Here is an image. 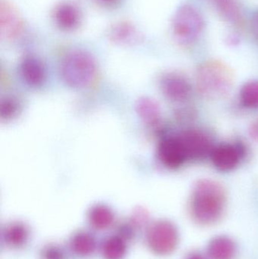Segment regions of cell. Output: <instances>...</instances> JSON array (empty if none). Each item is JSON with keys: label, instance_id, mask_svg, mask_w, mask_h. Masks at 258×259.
<instances>
[{"label": "cell", "instance_id": "11", "mask_svg": "<svg viewBox=\"0 0 258 259\" xmlns=\"http://www.w3.org/2000/svg\"><path fill=\"white\" fill-rule=\"evenodd\" d=\"M207 251L211 259H234L236 246L230 237L218 236L211 240Z\"/></svg>", "mask_w": 258, "mask_h": 259}, {"label": "cell", "instance_id": "6", "mask_svg": "<svg viewBox=\"0 0 258 259\" xmlns=\"http://www.w3.org/2000/svg\"><path fill=\"white\" fill-rule=\"evenodd\" d=\"M188 159H202L212 155L214 148L209 137L198 130H188L178 136Z\"/></svg>", "mask_w": 258, "mask_h": 259}, {"label": "cell", "instance_id": "12", "mask_svg": "<svg viewBox=\"0 0 258 259\" xmlns=\"http://www.w3.org/2000/svg\"><path fill=\"white\" fill-rule=\"evenodd\" d=\"M136 110L144 123L156 127L160 123L161 109L159 103L152 99H139L136 104Z\"/></svg>", "mask_w": 258, "mask_h": 259}, {"label": "cell", "instance_id": "14", "mask_svg": "<svg viewBox=\"0 0 258 259\" xmlns=\"http://www.w3.org/2000/svg\"><path fill=\"white\" fill-rule=\"evenodd\" d=\"M56 20L58 25L64 30H73L78 26L80 14L74 5L65 3L58 8L56 12Z\"/></svg>", "mask_w": 258, "mask_h": 259}, {"label": "cell", "instance_id": "13", "mask_svg": "<svg viewBox=\"0 0 258 259\" xmlns=\"http://www.w3.org/2000/svg\"><path fill=\"white\" fill-rule=\"evenodd\" d=\"M1 33L8 36L16 35L21 29V21L16 11L7 3H2L0 8Z\"/></svg>", "mask_w": 258, "mask_h": 259}, {"label": "cell", "instance_id": "17", "mask_svg": "<svg viewBox=\"0 0 258 259\" xmlns=\"http://www.w3.org/2000/svg\"><path fill=\"white\" fill-rule=\"evenodd\" d=\"M127 252L126 240L121 236H112L103 243L101 253L105 259H123Z\"/></svg>", "mask_w": 258, "mask_h": 259}, {"label": "cell", "instance_id": "10", "mask_svg": "<svg viewBox=\"0 0 258 259\" xmlns=\"http://www.w3.org/2000/svg\"><path fill=\"white\" fill-rule=\"evenodd\" d=\"M20 71L23 80L33 88L40 87L45 82V68L36 58L26 57L21 62Z\"/></svg>", "mask_w": 258, "mask_h": 259}, {"label": "cell", "instance_id": "8", "mask_svg": "<svg viewBox=\"0 0 258 259\" xmlns=\"http://www.w3.org/2000/svg\"><path fill=\"white\" fill-rule=\"evenodd\" d=\"M161 90L168 100L183 102L187 100L192 92V86L185 76L178 73H168L162 77Z\"/></svg>", "mask_w": 258, "mask_h": 259}, {"label": "cell", "instance_id": "16", "mask_svg": "<svg viewBox=\"0 0 258 259\" xmlns=\"http://www.w3.org/2000/svg\"><path fill=\"white\" fill-rule=\"evenodd\" d=\"M29 231L23 223L15 222L11 224L5 230L4 240L9 246L18 248L23 246L28 238Z\"/></svg>", "mask_w": 258, "mask_h": 259}, {"label": "cell", "instance_id": "27", "mask_svg": "<svg viewBox=\"0 0 258 259\" xmlns=\"http://www.w3.org/2000/svg\"><path fill=\"white\" fill-rule=\"evenodd\" d=\"M186 259H206L202 255H201L200 253H197V252H195V253L190 254L189 256L186 258Z\"/></svg>", "mask_w": 258, "mask_h": 259}, {"label": "cell", "instance_id": "9", "mask_svg": "<svg viewBox=\"0 0 258 259\" xmlns=\"http://www.w3.org/2000/svg\"><path fill=\"white\" fill-rule=\"evenodd\" d=\"M158 155L164 165L168 168H178L187 160L178 137H165L161 140Z\"/></svg>", "mask_w": 258, "mask_h": 259}, {"label": "cell", "instance_id": "26", "mask_svg": "<svg viewBox=\"0 0 258 259\" xmlns=\"http://www.w3.org/2000/svg\"><path fill=\"white\" fill-rule=\"evenodd\" d=\"M251 27H252L253 33H254V36L258 41V11L253 17Z\"/></svg>", "mask_w": 258, "mask_h": 259}, {"label": "cell", "instance_id": "20", "mask_svg": "<svg viewBox=\"0 0 258 259\" xmlns=\"http://www.w3.org/2000/svg\"><path fill=\"white\" fill-rule=\"evenodd\" d=\"M240 99L245 107L258 109V80L248 82L242 87Z\"/></svg>", "mask_w": 258, "mask_h": 259}, {"label": "cell", "instance_id": "24", "mask_svg": "<svg viewBox=\"0 0 258 259\" xmlns=\"http://www.w3.org/2000/svg\"><path fill=\"white\" fill-rule=\"evenodd\" d=\"M148 221V213L142 208L135 210L132 216L131 224L135 228H142L145 226Z\"/></svg>", "mask_w": 258, "mask_h": 259}, {"label": "cell", "instance_id": "1", "mask_svg": "<svg viewBox=\"0 0 258 259\" xmlns=\"http://www.w3.org/2000/svg\"><path fill=\"white\" fill-rule=\"evenodd\" d=\"M226 201L225 189L219 182L199 180L194 187L191 198V215L200 225H213L222 217Z\"/></svg>", "mask_w": 258, "mask_h": 259}, {"label": "cell", "instance_id": "19", "mask_svg": "<svg viewBox=\"0 0 258 259\" xmlns=\"http://www.w3.org/2000/svg\"><path fill=\"white\" fill-rule=\"evenodd\" d=\"M221 15L232 24H239L242 20L240 9L236 0H214Z\"/></svg>", "mask_w": 258, "mask_h": 259}, {"label": "cell", "instance_id": "7", "mask_svg": "<svg viewBox=\"0 0 258 259\" xmlns=\"http://www.w3.org/2000/svg\"><path fill=\"white\" fill-rule=\"evenodd\" d=\"M244 155L245 147L241 143H237L221 144L214 148L211 157L218 170L228 172L237 167Z\"/></svg>", "mask_w": 258, "mask_h": 259}, {"label": "cell", "instance_id": "21", "mask_svg": "<svg viewBox=\"0 0 258 259\" xmlns=\"http://www.w3.org/2000/svg\"><path fill=\"white\" fill-rule=\"evenodd\" d=\"M112 36L115 41L121 42H130L136 40L138 38L136 29L127 24H120L115 26L112 30Z\"/></svg>", "mask_w": 258, "mask_h": 259}, {"label": "cell", "instance_id": "5", "mask_svg": "<svg viewBox=\"0 0 258 259\" xmlns=\"http://www.w3.org/2000/svg\"><path fill=\"white\" fill-rule=\"evenodd\" d=\"M146 239L153 252L161 255H169L174 252L178 245V230L168 221H159L148 228Z\"/></svg>", "mask_w": 258, "mask_h": 259}, {"label": "cell", "instance_id": "2", "mask_svg": "<svg viewBox=\"0 0 258 259\" xmlns=\"http://www.w3.org/2000/svg\"><path fill=\"white\" fill-rule=\"evenodd\" d=\"M198 92L204 98L219 100L226 97L233 84V74L226 64L217 60L201 64L195 75Z\"/></svg>", "mask_w": 258, "mask_h": 259}, {"label": "cell", "instance_id": "28", "mask_svg": "<svg viewBox=\"0 0 258 259\" xmlns=\"http://www.w3.org/2000/svg\"><path fill=\"white\" fill-rule=\"evenodd\" d=\"M102 1L106 2V3H111V2L115 1V0H102Z\"/></svg>", "mask_w": 258, "mask_h": 259}, {"label": "cell", "instance_id": "3", "mask_svg": "<svg viewBox=\"0 0 258 259\" xmlns=\"http://www.w3.org/2000/svg\"><path fill=\"white\" fill-rule=\"evenodd\" d=\"M96 72L92 56L86 52L76 50L68 53L61 66V76L65 84L74 89L89 86Z\"/></svg>", "mask_w": 258, "mask_h": 259}, {"label": "cell", "instance_id": "4", "mask_svg": "<svg viewBox=\"0 0 258 259\" xmlns=\"http://www.w3.org/2000/svg\"><path fill=\"white\" fill-rule=\"evenodd\" d=\"M201 14L190 5L181 6L176 12L173 21V31L180 44L191 45L199 37L204 29Z\"/></svg>", "mask_w": 258, "mask_h": 259}, {"label": "cell", "instance_id": "15", "mask_svg": "<svg viewBox=\"0 0 258 259\" xmlns=\"http://www.w3.org/2000/svg\"><path fill=\"white\" fill-rule=\"evenodd\" d=\"M88 219L90 225L95 229L106 230L113 224L115 214L107 205H96L89 210Z\"/></svg>", "mask_w": 258, "mask_h": 259}, {"label": "cell", "instance_id": "23", "mask_svg": "<svg viewBox=\"0 0 258 259\" xmlns=\"http://www.w3.org/2000/svg\"><path fill=\"white\" fill-rule=\"evenodd\" d=\"M42 259H65L64 251L56 245H48L42 252Z\"/></svg>", "mask_w": 258, "mask_h": 259}, {"label": "cell", "instance_id": "18", "mask_svg": "<svg viewBox=\"0 0 258 259\" xmlns=\"http://www.w3.org/2000/svg\"><path fill=\"white\" fill-rule=\"evenodd\" d=\"M71 247L77 255L86 256L95 250V240L89 233L80 231L74 234L71 239Z\"/></svg>", "mask_w": 258, "mask_h": 259}, {"label": "cell", "instance_id": "22", "mask_svg": "<svg viewBox=\"0 0 258 259\" xmlns=\"http://www.w3.org/2000/svg\"><path fill=\"white\" fill-rule=\"evenodd\" d=\"M18 110V103L13 99H6L2 101L0 115L3 119H10L13 118L16 115Z\"/></svg>", "mask_w": 258, "mask_h": 259}, {"label": "cell", "instance_id": "25", "mask_svg": "<svg viewBox=\"0 0 258 259\" xmlns=\"http://www.w3.org/2000/svg\"><path fill=\"white\" fill-rule=\"evenodd\" d=\"M249 134L251 138L258 142V119L251 123L249 127Z\"/></svg>", "mask_w": 258, "mask_h": 259}]
</instances>
